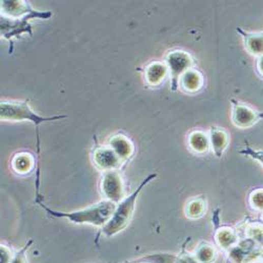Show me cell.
I'll list each match as a JSON object with an SVG mask.
<instances>
[{
  "instance_id": "1",
  "label": "cell",
  "mask_w": 263,
  "mask_h": 263,
  "mask_svg": "<svg viewBox=\"0 0 263 263\" xmlns=\"http://www.w3.org/2000/svg\"><path fill=\"white\" fill-rule=\"evenodd\" d=\"M40 206L49 214L54 216V217L67 218L70 221L77 224L87 223L96 226H104L107 222H109L117 207L116 203L112 202V201L103 200L94 206L81 211L72 212V213H59V212L52 211L51 209L45 207L42 203H40Z\"/></svg>"
},
{
  "instance_id": "2",
  "label": "cell",
  "mask_w": 263,
  "mask_h": 263,
  "mask_svg": "<svg viewBox=\"0 0 263 263\" xmlns=\"http://www.w3.org/2000/svg\"><path fill=\"white\" fill-rule=\"evenodd\" d=\"M155 177H156V174H152L149 177H147L145 180L140 185H139L137 190L131 196L127 197L126 199H123L121 202L116 207V210L111 217V219L102 228L104 235H106L107 237L114 236L128 225V223L131 220L132 215L134 213L135 202H136V199L138 198L139 193H140L145 185Z\"/></svg>"
},
{
  "instance_id": "3",
  "label": "cell",
  "mask_w": 263,
  "mask_h": 263,
  "mask_svg": "<svg viewBox=\"0 0 263 263\" xmlns=\"http://www.w3.org/2000/svg\"><path fill=\"white\" fill-rule=\"evenodd\" d=\"M0 117L4 121H30L39 129V126L46 121H54L67 118V115L43 117L32 111L26 101H2Z\"/></svg>"
},
{
  "instance_id": "4",
  "label": "cell",
  "mask_w": 263,
  "mask_h": 263,
  "mask_svg": "<svg viewBox=\"0 0 263 263\" xmlns=\"http://www.w3.org/2000/svg\"><path fill=\"white\" fill-rule=\"evenodd\" d=\"M53 16V13L50 11L40 12L34 11L22 17H6L2 16L0 19V27H2V36L10 41L13 38H18L22 34H28L32 36V25L30 20L32 19H50Z\"/></svg>"
},
{
  "instance_id": "5",
  "label": "cell",
  "mask_w": 263,
  "mask_h": 263,
  "mask_svg": "<svg viewBox=\"0 0 263 263\" xmlns=\"http://www.w3.org/2000/svg\"><path fill=\"white\" fill-rule=\"evenodd\" d=\"M164 65L167 68L169 77H171L172 90L176 91L179 87V80L181 76L185 72L193 69L195 61L189 53L177 50L167 53Z\"/></svg>"
},
{
  "instance_id": "6",
  "label": "cell",
  "mask_w": 263,
  "mask_h": 263,
  "mask_svg": "<svg viewBox=\"0 0 263 263\" xmlns=\"http://www.w3.org/2000/svg\"><path fill=\"white\" fill-rule=\"evenodd\" d=\"M233 104V112H231V121L234 126L240 129H247L253 127L262 117L263 114L259 113L246 104L231 99Z\"/></svg>"
},
{
  "instance_id": "7",
  "label": "cell",
  "mask_w": 263,
  "mask_h": 263,
  "mask_svg": "<svg viewBox=\"0 0 263 263\" xmlns=\"http://www.w3.org/2000/svg\"><path fill=\"white\" fill-rule=\"evenodd\" d=\"M101 190L106 200L115 203L120 201L123 196L122 181L116 171L104 172L101 182Z\"/></svg>"
},
{
  "instance_id": "8",
  "label": "cell",
  "mask_w": 263,
  "mask_h": 263,
  "mask_svg": "<svg viewBox=\"0 0 263 263\" xmlns=\"http://www.w3.org/2000/svg\"><path fill=\"white\" fill-rule=\"evenodd\" d=\"M94 161L104 172L115 171L121 163V159L110 147L97 148L94 152Z\"/></svg>"
},
{
  "instance_id": "9",
  "label": "cell",
  "mask_w": 263,
  "mask_h": 263,
  "mask_svg": "<svg viewBox=\"0 0 263 263\" xmlns=\"http://www.w3.org/2000/svg\"><path fill=\"white\" fill-rule=\"evenodd\" d=\"M237 31L243 38L244 46L247 52L256 56L257 58L263 56V32L250 33L244 32L241 28H237Z\"/></svg>"
},
{
  "instance_id": "10",
  "label": "cell",
  "mask_w": 263,
  "mask_h": 263,
  "mask_svg": "<svg viewBox=\"0 0 263 263\" xmlns=\"http://www.w3.org/2000/svg\"><path fill=\"white\" fill-rule=\"evenodd\" d=\"M210 145L212 147L215 155L217 157H221L224 150L228 144V135L227 133L217 127H212L210 131Z\"/></svg>"
},
{
  "instance_id": "11",
  "label": "cell",
  "mask_w": 263,
  "mask_h": 263,
  "mask_svg": "<svg viewBox=\"0 0 263 263\" xmlns=\"http://www.w3.org/2000/svg\"><path fill=\"white\" fill-rule=\"evenodd\" d=\"M203 84V77L198 71L191 69L185 72L179 80V86L187 93H195Z\"/></svg>"
},
{
  "instance_id": "12",
  "label": "cell",
  "mask_w": 263,
  "mask_h": 263,
  "mask_svg": "<svg viewBox=\"0 0 263 263\" xmlns=\"http://www.w3.org/2000/svg\"><path fill=\"white\" fill-rule=\"evenodd\" d=\"M110 148L116 153L121 161L127 160L133 153V147L126 136H114L110 140Z\"/></svg>"
},
{
  "instance_id": "13",
  "label": "cell",
  "mask_w": 263,
  "mask_h": 263,
  "mask_svg": "<svg viewBox=\"0 0 263 263\" xmlns=\"http://www.w3.org/2000/svg\"><path fill=\"white\" fill-rule=\"evenodd\" d=\"M167 74L168 71L166 66L161 63H153L149 65L144 71L145 80L150 85L159 84Z\"/></svg>"
},
{
  "instance_id": "14",
  "label": "cell",
  "mask_w": 263,
  "mask_h": 263,
  "mask_svg": "<svg viewBox=\"0 0 263 263\" xmlns=\"http://www.w3.org/2000/svg\"><path fill=\"white\" fill-rule=\"evenodd\" d=\"M189 145L197 153H203L210 147V139L202 132H194L189 137Z\"/></svg>"
},
{
  "instance_id": "15",
  "label": "cell",
  "mask_w": 263,
  "mask_h": 263,
  "mask_svg": "<svg viewBox=\"0 0 263 263\" xmlns=\"http://www.w3.org/2000/svg\"><path fill=\"white\" fill-rule=\"evenodd\" d=\"M32 162L30 155H18L13 161V167L19 173H25L31 168Z\"/></svg>"
},
{
  "instance_id": "16",
  "label": "cell",
  "mask_w": 263,
  "mask_h": 263,
  "mask_svg": "<svg viewBox=\"0 0 263 263\" xmlns=\"http://www.w3.org/2000/svg\"><path fill=\"white\" fill-rule=\"evenodd\" d=\"M214 250L210 245H203L198 249L196 257L201 263H210L214 259Z\"/></svg>"
},
{
  "instance_id": "17",
  "label": "cell",
  "mask_w": 263,
  "mask_h": 263,
  "mask_svg": "<svg viewBox=\"0 0 263 263\" xmlns=\"http://www.w3.org/2000/svg\"><path fill=\"white\" fill-rule=\"evenodd\" d=\"M217 240L222 247H229L231 243L235 241V235L230 229L223 228L218 233Z\"/></svg>"
},
{
  "instance_id": "18",
  "label": "cell",
  "mask_w": 263,
  "mask_h": 263,
  "mask_svg": "<svg viewBox=\"0 0 263 263\" xmlns=\"http://www.w3.org/2000/svg\"><path fill=\"white\" fill-rule=\"evenodd\" d=\"M203 210H204L203 203L199 200H195L189 204L187 210V215H189L192 218H197L203 214Z\"/></svg>"
},
{
  "instance_id": "19",
  "label": "cell",
  "mask_w": 263,
  "mask_h": 263,
  "mask_svg": "<svg viewBox=\"0 0 263 263\" xmlns=\"http://www.w3.org/2000/svg\"><path fill=\"white\" fill-rule=\"evenodd\" d=\"M242 154H245L247 155V156H250L258 161H260V163L263 165V151H256V150H253L251 148H247L243 151H241Z\"/></svg>"
},
{
  "instance_id": "20",
  "label": "cell",
  "mask_w": 263,
  "mask_h": 263,
  "mask_svg": "<svg viewBox=\"0 0 263 263\" xmlns=\"http://www.w3.org/2000/svg\"><path fill=\"white\" fill-rule=\"evenodd\" d=\"M252 203L256 209H263V192H257L254 196H252Z\"/></svg>"
},
{
  "instance_id": "21",
  "label": "cell",
  "mask_w": 263,
  "mask_h": 263,
  "mask_svg": "<svg viewBox=\"0 0 263 263\" xmlns=\"http://www.w3.org/2000/svg\"><path fill=\"white\" fill-rule=\"evenodd\" d=\"M11 255L6 246L2 245V263H10Z\"/></svg>"
},
{
  "instance_id": "22",
  "label": "cell",
  "mask_w": 263,
  "mask_h": 263,
  "mask_svg": "<svg viewBox=\"0 0 263 263\" xmlns=\"http://www.w3.org/2000/svg\"><path fill=\"white\" fill-rule=\"evenodd\" d=\"M23 252H24V250H22L20 253H18L16 255V257H15L13 260H11L10 263H25Z\"/></svg>"
},
{
  "instance_id": "23",
  "label": "cell",
  "mask_w": 263,
  "mask_h": 263,
  "mask_svg": "<svg viewBox=\"0 0 263 263\" xmlns=\"http://www.w3.org/2000/svg\"><path fill=\"white\" fill-rule=\"evenodd\" d=\"M257 70L263 77V56L257 58Z\"/></svg>"
}]
</instances>
